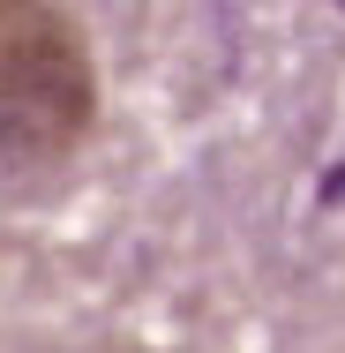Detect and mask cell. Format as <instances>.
<instances>
[{
	"label": "cell",
	"instance_id": "6da1fadb",
	"mask_svg": "<svg viewBox=\"0 0 345 353\" xmlns=\"http://www.w3.org/2000/svg\"><path fill=\"white\" fill-rule=\"evenodd\" d=\"M90 128V53L68 15L0 8V158H61Z\"/></svg>",
	"mask_w": 345,
	"mask_h": 353
}]
</instances>
